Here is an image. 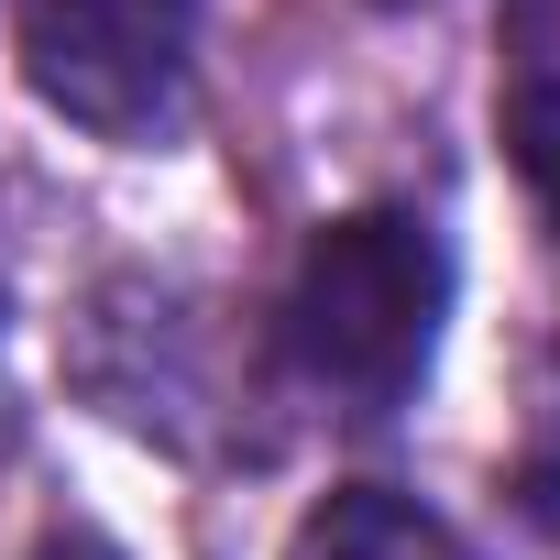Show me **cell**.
I'll return each instance as SVG.
<instances>
[{
  "instance_id": "277c9868",
  "label": "cell",
  "mask_w": 560,
  "mask_h": 560,
  "mask_svg": "<svg viewBox=\"0 0 560 560\" xmlns=\"http://www.w3.org/2000/svg\"><path fill=\"white\" fill-rule=\"evenodd\" d=\"M287 560H472L462 527L396 483H341L330 505H308V527L287 538Z\"/></svg>"
},
{
  "instance_id": "7a4b0ae2",
  "label": "cell",
  "mask_w": 560,
  "mask_h": 560,
  "mask_svg": "<svg viewBox=\"0 0 560 560\" xmlns=\"http://www.w3.org/2000/svg\"><path fill=\"white\" fill-rule=\"evenodd\" d=\"M12 56L56 121L100 143H165L198 78V0H12Z\"/></svg>"
},
{
  "instance_id": "6da1fadb",
  "label": "cell",
  "mask_w": 560,
  "mask_h": 560,
  "mask_svg": "<svg viewBox=\"0 0 560 560\" xmlns=\"http://www.w3.org/2000/svg\"><path fill=\"white\" fill-rule=\"evenodd\" d=\"M451 330V242L429 209H341L308 231L275 352L330 418H396Z\"/></svg>"
},
{
  "instance_id": "9c48e42d",
  "label": "cell",
  "mask_w": 560,
  "mask_h": 560,
  "mask_svg": "<svg viewBox=\"0 0 560 560\" xmlns=\"http://www.w3.org/2000/svg\"><path fill=\"white\" fill-rule=\"evenodd\" d=\"M0 319H12V231H0Z\"/></svg>"
},
{
  "instance_id": "52a82bcc",
  "label": "cell",
  "mask_w": 560,
  "mask_h": 560,
  "mask_svg": "<svg viewBox=\"0 0 560 560\" xmlns=\"http://www.w3.org/2000/svg\"><path fill=\"white\" fill-rule=\"evenodd\" d=\"M516 78H560V0H516Z\"/></svg>"
},
{
  "instance_id": "3957f363",
  "label": "cell",
  "mask_w": 560,
  "mask_h": 560,
  "mask_svg": "<svg viewBox=\"0 0 560 560\" xmlns=\"http://www.w3.org/2000/svg\"><path fill=\"white\" fill-rule=\"evenodd\" d=\"M220 308L176 298V287H100L89 298V330H78V385L143 429V440H176V451H209V418H231V374L209 363V330Z\"/></svg>"
},
{
  "instance_id": "ba28073f",
  "label": "cell",
  "mask_w": 560,
  "mask_h": 560,
  "mask_svg": "<svg viewBox=\"0 0 560 560\" xmlns=\"http://www.w3.org/2000/svg\"><path fill=\"white\" fill-rule=\"evenodd\" d=\"M34 560H132V549H121V538H100V527H56Z\"/></svg>"
},
{
  "instance_id": "5b68a950",
  "label": "cell",
  "mask_w": 560,
  "mask_h": 560,
  "mask_svg": "<svg viewBox=\"0 0 560 560\" xmlns=\"http://www.w3.org/2000/svg\"><path fill=\"white\" fill-rule=\"evenodd\" d=\"M516 505H527V527L549 538V560H560V352L538 363V396H527V440H516Z\"/></svg>"
},
{
  "instance_id": "30bf717a",
  "label": "cell",
  "mask_w": 560,
  "mask_h": 560,
  "mask_svg": "<svg viewBox=\"0 0 560 560\" xmlns=\"http://www.w3.org/2000/svg\"><path fill=\"white\" fill-rule=\"evenodd\" d=\"M0 451H12V418H0Z\"/></svg>"
},
{
  "instance_id": "8992f818",
  "label": "cell",
  "mask_w": 560,
  "mask_h": 560,
  "mask_svg": "<svg viewBox=\"0 0 560 560\" xmlns=\"http://www.w3.org/2000/svg\"><path fill=\"white\" fill-rule=\"evenodd\" d=\"M505 154H516L527 198H538L549 231H560V78H516V89H505Z\"/></svg>"
},
{
  "instance_id": "8fae6325",
  "label": "cell",
  "mask_w": 560,
  "mask_h": 560,
  "mask_svg": "<svg viewBox=\"0 0 560 560\" xmlns=\"http://www.w3.org/2000/svg\"><path fill=\"white\" fill-rule=\"evenodd\" d=\"M385 12H418V0H385Z\"/></svg>"
}]
</instances>
